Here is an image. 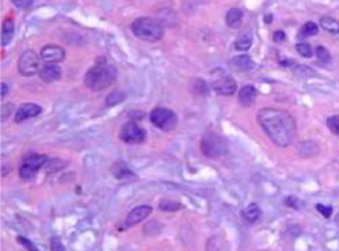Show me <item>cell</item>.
Here are the masks:
<instances>
[{"label": "cell", "instance_id": "9a60e30c", "mask_svg": "<svg viewBox=\"0 0 339 251\" xmlns=\"http://www.w3.org/2000/svg\"><path fill=\"white\" fill-rule=\"evenodd\" d=\"M258 91L254 86H245L239 91V101L243 106H251L255 102Z\"/></svg>", "mask_w": 339, "mask_h": 251}, {"label": "cell", "instance_id": "ba28073f", "mask_svg": "<svg viewBox=\"0 0 339 251\" xmlns=\"http://www.w3.org/2000/svg\"><path fill=\"white\" fill-rule=\"evenodd\" d=\"M147 137V132L144 128L136 122H127L124 124L119 131V139L127 144H140Z\"/></svg>", "mask_w": 339, "mask_h": 251}, {"label": "cell", "instance_id": "d6986e66", "mask_svg": "<svg viewBox=\"0 0 339 251\" xmlns=\"http://www.w3.org/2000/svg\"><path fill=\"white\" fill-rule=\"evenodd\" d=\"M243 217L247 223H255L256 220L260 217V209L258 207V204L251 203L250 205H247L243 211Z\"/></svg>", "mask_w": 339, "mask_h": 251}, {"label": "cell", "instance_id": "cb8c5ba5", "mask_svg": "<svg viewBox=\"0 0 339 251\" xmlns=\"http://www.w3.org/2000/svg\"><path fill=\"white\" fill-rule=\"evenodd\" d=\"M193 91L198 95H209V86L205 80L196 79L193 82Z\"/></svg>", "mask_w": 339, "mask_h": 251}, {"label": "cell", "instance_id": "52a82bcc", "mask_svg": "<svg viewBox=\"0 0 339 251\" xmlns=\"http://www.w3.org/2000/svg\"><path fill=\"white\" fill-rule=\"evenodd\" d=\"M18 69L19 73L23 76H33L37 72H40V57L34 51L29 49L22 53L18 63Z\"/></svg>", "mask_w": 339, "mask_h": 251}, {"label": "cell", "instance_id": "7a4b0ae2", "mask_svg": "<svg viewBox=\"0 0 339 251\" xmlns=\"http://www.w3.org/2000/svg\"><path fill=\"white\" fill-rule=\"evenodd\" d=\"M117 68L107 61H98L84 76V84L92 91H102L114 83Z\"/></svg>", "mask_w": 339, "mask_h": 251}, {"label": "cell", "instance_id": "6da1fadb", "mask_svg": "<svg viewBox=\"0 0 339 251\" xmlns=\"http://www.w3.org/2000/svg\"><path fill=\"white\" fill-rule=\"evenodd\" d=\"M258 122L277 147L286 148L292 144L296 135V122L289 112L277 108L260 109Z\"/></svg>", "mask_w": 339, "mask_h": 251}, {"label": "cell", "instance_id": "7402d4cb", "mask_svg": "<svg viewBox=\"0 0 339 251\" xmlns=\"http://www.w3.org/2000/svg\"><path fill=\"white\" fill-rule=\"evenodd\" d=\"M316 151H318V145L313 141H304L299 144V154L304 158L312 156Z\"/></svg>", "mask_w": 339, "mask_h": 251}, {"label": "cell", "instance_id": "83f0119b", "mask_svg": "<svg viewBox=\"0 0 339 251\" xmlns=\"http://www.w3.org/2000/svg\"><path fill=\"white\" fill-rule=\"evenodd\" d=\"M124 99H125V94L123 91H114L109 94V96L106 98V105L114 106V105H118L119 102H123Z\"/></svg>", "mask_w": 339, "mask_h": 251}, {"label": "cell", "instance_id": "ac0fdd59", "mask_svg": "<svg viewBox=\"0 0 339 251\" xmlns=\"http://www.w3.org/2000/svg\"><path fill=\"white\" fill-rule=\"evenodd\" d=\"M231 65H232L236 71L246 72L250 71V69L254 67V63L253 59H251L249 55H240V56L233 57L232 61H231Z\"/></svg>", "mask_w": 339, "mask_h": 251}, {"label": "cell", "instance_id": "f546056e", "mask_svg": "<svg viewBox=\"0 0 339 251\" xmlns=\"http://www.w3.org/2000/svg\"><path fill=\"white\" fill-rule=\"evenodd\" d=\"M51 251H67L59 236H53V238H51Z\"/></svg>", "mask_w": 339, "mask_h": 251}, {"label": "cell", "instance_id": "d590c367", "mask_svg": "<svg viewBox=\"0 0 339 251\" xmlns=\"http://www.w3.org/2000/svg\"><path fill=\"white\" fill-rule=\"evenodd\" d=\"M285 38H286V36H285V33L282 30H277L273 34V40L276 41V42H282V41H285Z\"/></svg>", "mask_w": 339, "mask_h": 251}, {"label": "cell", "instance_id": "277c9868", "mask_svg": "<svg viewBox=\"0 0 339 251\" xmlns=\"http://www.w3.org/2000/svg\"><path fill=\"white\" fill-rule=\"evenodd\" d=\"M201 151L208 158H219L228 152V144L214 132H205L201 139Z\"/></svg>", "mask_w": 339, "mask_h": 251}, {"label": "cell", "instance_id": "2e32d148", "mask_svg": "<svg viewBox=\"0 0 339 251\" xmlns=\"http://www.w3.org/2000/svg\"><path fill=\"white\" fill-rule=\"evenodd\" d=\"M15 33V24L11 18H6L2 24V46L10 44Z\"/></svg>", "mask_w": 339, "mask_h": 251}, {"label": "cell", "instance_id": "603a6c76", "mask_svg": "<svg viewBox=\"0 0 339 251\" xmlns=\"http://www.w3.org/2000/svg\"><path fill=\"white\" fill-rule=\"evenodd\" d=\"M251 45H253V36L251 34H243L236 41L235 48H236V51H249L251 48Z\"/></svg>", "mask_w": 339, "mask_h": 251}, {"label": "cell", "instance_id": "9c48e42d", "mask_svg": "<svg viewBox=\"0 0 339 251\" xmlns=\"http://www.w3.org/2000/svg\"><path fill=\"white\" fill-rule=\"evenodd\" d=\"M213 90L220 94V95L224 96H231L233 95L237 90L236 82L233 79L232 76L229 75H220L217 78L212 84Z\"/></svg>", "mask_w": 339, "mask_h": 251}, {"label": "cell", "instance_id": "f35d334b", "mask_svg": "<svg viewBox=\"0 0 339 251\" xmlns=\"http://www.w3.org/2000/svg\"><path fill=\"white\" fill-rule=\"evenodd\" d=\"M335 221H336V224H338V225H339V213H338V215H336V219H335Z\"/></svg>", "mask_w": 339, "mask_h": 251}, {"label": "cell", "instance_id": "f1b7e54d", "mask_svg": "<svg viewBox=\"0 0 339 251\" xmlns=\"http://www.w3.org/2000/svg\"><path fill=\"white\" fill-rule=\"evenodd\" d=\"M327 127L332 133L339 136V116H331L327 118Z\"/></svg>", "mask_w": 339, "mask_h": 251}, {"label": "cell", "instance_id": "4dcf8cb0", "mask_svg": "<svg viewBox=\"0 0 339 251\" xmlns=\"http://www.w3.org/2000/svg\"><path fill=\"white\" fill-rule=\"evenodd\" d=\"M316 209L319 212L320 215L328 219V217H331L332 215V207H327V205H323V204H318L316 205Z\"/></svg>", "mask_w": 339, "mask_h": 251}, {"label": "cell", "instance_id": "4316f807", "mask_svg": "<svg viewBox=\"0 0 339 251\" xmlns=\"http://www.w3.org/2000/svg\"><path fill=\"white\" fill-rule=\"evenodd\" d=\"M296 51L300 56L305 57V59H309V57H312V55H313L311 45L307 44V42H299V44L296 45Z\"/></svg>", "mask_w": 339, "mask_h": 251}, {"label": "cell", "instance_id": "30bf717a", "mask_svg": "<svg viewBox=\"0 0 339 251\" xmlns=\"http://www.w3.org/2000/svg\"><path fill=\"white\" fill-rule=\"evenodd\" d=\"M41 59L49 64H56L65 59V51L59 45H46L41 51Z\"/></svg>", "mask_w": 339, "mask_h": 251}, {"label": "cell", "instance_id": "e0dca14e", "mask_svg": "<svg viewBox=\"0 0 339 251\" xmlns=\"http://www.w3.org/2000/svg\"><path fill=\"white\" fill-rule=\"evenodd\" d=\"M243 20V11L240 8H231L225 15V23L231 29H239Z\"/></svg>", "mask_w": 339, "mask_h": 251}, {"label": "cell", "instance_id": "e575fe53", "mask_svg": "<svg viewBox=\"0 0 339 251\" xmlns=\"http://www.w3.org/2000/svg\"><path fill=\"white\" fill-rule=\"evenodd\" d=\"M18 8H28L33 3V0H11Z\"/></svg>", "mask_w": 339, "mask_h": 251}, {"label": "cell", "instance_id": "8992f818", "mask_svg": "<svg viewBox=\"0 0 339 251\" xmlns=\"http://www.w3.org/2000/svg\"><path fill=\"white\" fill-rule=\"evenodd\" d=\"M47 156L38 155V154H32V155L26 156L20 164L19 175L22 180L28 181L32 180L36 177V174L41 170L43 164L47 163Z\"/></svg>", "mask_w": 339, "mask_h": 251}, {"label": "cell", "instance_id": "1f68e13d", "mask_svg": "<svg viewBox=\"0 0 339 251\" xmlns=\"http://www.w3.org/2000/svg\"><path fill=\"white\" fill-rule=\"evenodd\" d=\"M16 240H18V242H19V243L22 244V246H23V247L26 248L28 251H38V248L34 246V243H33V242H30L29 239H26V238H23V236H18V238H16Z\"/></svg>", "mask_w": 339, "mask_h": 251}, {"label": "cell", "instance_id": "74e56055", "mask_svg": "<svg viewBox=\"0 0 339 251\" xmlns=\"http://www.w3.org/2000/svg\"><path fill=\"white\" fill-rule=\"evenodd\" d=\"M269 22H272V15L266 16V23H269Z\"/></svg>", "mask_w": 339, "mask_h": 251}, {"label": "cell", "instance_id": "44dd1931", "mask_svg": "<svg viewBox=\"0 0 339 251\" xmlns=\"http://www.w3.org/2000/svg\"><path fill=\"white\" fill-rule=\"evenodd\" d=\"M318 32H319L318 24L313 23V22H307V23L303 24L301 29H300L299 38L300 40H301V38L304 40V38H308V37L315 36V34H318Z\"/></svg>", "mask_w": 339, "mask_h": 251}, {"label": "cell", "instance_id": "3957f363", "mask_svg": "<svg viewBox=\"0 0 339 251\" xmlns=\"http://www.w3.org/2000/svg\"><path fill=\"white\" fill-rule=\"evenodd\" d=\"M132 32L137 38L146 42H158L164 36V26L155 18L142 16L132 23Z\"/></svg>", "mask_w": 339, "mask_h": 251}, {"label": "cell", "instance_id": "5b68a950", "mask_svg": "<svg viewBox=\"0 0 339 251\" xmlns=\"http://www.w3.org/2000/svg\"><path fill=\"white\" fill-rule=\"evenodd\" d=\"M150 120L155 127L163 131H171L178 124L177 114L166 108H155L151 112Z\"/></svg>", "mask_w": 339, "mask_h": 251}, {"label": "cell", "instance_id": "8fae6325", "mask_svg": "<svg viewBox=\"0 0 339 251\" xmlns=\"http://www.w3.org/2000/svg\"><path fill=\"white\" fill-rule=\"evenodd\" d=\"M151 212H152V208H151L150 205L136 207L128 213L127 220H125V225H127V227H132V225L141 223L142 220H146L147 217L151 215Z\"/></svg>", "mask_w": 339, "mask_h": 251}, {"label": "cell", "instance_id": "5bb4252c", "mask_svg": "<svg viewBox=\"0 0 339 251\" xmlns=\"http://www.w3.org/2000/svg\"><path fill=\"white\" fill-rule=\"evenodd\" d=\"M40 76L41 79L46 83H52V82H56L61 78V68L56 64H47L45 67H42L40 69Z\"/></svg>", "mask_w": 339, "mask_h": 251}, {"label": "cell", "instance_id": "7c38bea8", "mask_svg": "<svg viewBox=\"0 0 339 251\" xmlns=\"http://www.w3.org/2000/svg\"><path fill=\"white\" fill-rule=\"evenodd\" d=\"M41 112H42V108H41L40 105L32 104V102H29V104H23L19 108V110L16 112L15 122L16 124H20V122H23V121L30 120V118H34V117L38 116Z\"/></svg>", "mask_w": 339, "mask_h": 251}, {"label": "cell", "instance_id": "484cf974", "mask_svg": "<svg viewBox=\"0 0 339 251\" xmlns=\"http://www.w3.org/2000/svg\"><path fill=\"white\" fill-rule=\"evenodd\" d=\"M315 55H316V59H318L320 63H323V64H328L332 59L331 55H330V52H328L327 49L324 48V46H318L315 51Z\"/></svg>", "mask_w": 339, "mask_h": 251}, {"label": "cell", "instance_id": "ffe728a7", "mask_svg": "<svg viewBox=\"0 0 339 251\" xmlns=\"http://www.w3.org/2000/svg\"><path fill=\"white\" fill-rule=\"evenodd\" d=\"M320 26L324 29L326 32L331 33V34H339V22L332 18V16H323L320 18Z\"/></svg>", "mask_w": 339, "mask_h": 251}, {"label": "cell", "instance_id": "d6a6232c", "mask_svg": "<svg viewBox=\"0 0 339 251\" xmlns=\"http://www.w3.org/2000/svg\"><path fill=\"white\" fill-rule=\"evenodd\" d=\"M285 204L290 208H295V209H300V208L303 207L304 203L301 199L296 198V197H288V198L285 199Z\"/></svg>", "mask_w": 339, "mask_h": 251}, {"label": "cell", "instance_id": "836d02e7", "mask_svg": "<svg viewBox=\"0 0 339 251\" xmlns=\"http://www.w3.org/2000/svg\"><path fill=\"white\" fill-rule=\"evenodd\" d=\"M12 109H14L12 104L3 105V108H2V121L6 120V118H7V117L10 116V114H11Z\"/></svg>", "mask_w": 339, "mask_h": 251}, {"label": "cell", "instance_id": "d4e9b609", "mask_svg": "<svg viewBox=\"0 0 339 251\" xmlns=\"http://www.w3.org/2000/svg\"><path fill=\"white\" fill-rule=\"evenodd\" d=\"M159 208H160V211L163 212H177L179 209H182V205L177 201H170V199H166V201H162V203L159 204Z\"/></svg>", "mask_w": 339, "mask_h": 251}, {"label": "cell", "instance_id": "8d00e7d4", "mask_svg": "<svg viewBox=\"0 0 339 251\" xmlns=\"http://www.w3.org/2000/svg\"><path fill=\"white\" fill-rule=\"evenodd\" d=\"M8 88H7V84L6 83H2V98H4L6 96V94H7Z\"/></svg>", "mask_w": 339, "mask_h": 251}, {"label": "cell", "instance_id": "4fadbf2b", "mask_svg": "<svg viewBox=\"0 0 339 251\" xmlns=\"http://www.w3.org/2000/svg\"><path fill=\"white\" fill-rule=\"evenodd\" d=\"M111 174L114 175L115 180L124 181V182H130L137 178V175L134 174L127 164L124 162H117L111 166Z\"/></svg>", "mask_w": 339, "mask_h": 251}]
</instances>
